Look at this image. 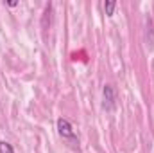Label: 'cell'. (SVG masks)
<instances>
[{"instance_id": "4", "label": "cell", "mask_w": 154, "mask_h": 153, "mask_svg": "<svg viewBox=\"0 0 154 153\" xmlns=\"http://www.w3.org/2000/svg\"><path fill=\"white\" fill-rule=\"evenodd\" d=\"M147 45H154V31H152V20L147 18Z\"/></svg>"}, {"instance_id": "3", "label": "cell", "mask_w": 154, "mask_h": 153, "mask_svg": "<svg viewBox=\"0 0 154 153\" xmlns=\"http://www.w3.org/2000/svg\"><path fill=\"white\" fill-rule=\"evenodd\" d=\"M115 9H116L115 0H106V2H104V15H106V16H113Z\"/></svg>"}, {"instance_id": "1", "label": "cell", "mask_w": 154, "mask_h": 153, "mask_svg": "<svg viewBox=\"0 0 154 153\" xmlns=\"http://www.w3.org/2000/svg\"><path fill=\"white\" fill-rule=\"evenodd\" d=\"M57 133H59L61 139L68 141L74 148H77L79 139H77L75 130H74V126H72V122H70L68 119H65V117H59V119H57Z\"/></svg>"}, {"instance_id": "5", "label": "cell", "mask_w": 154, "mask_h": 153, "mask_svg": "<svg viewBox=\"0 0 154 153\" xmlns=\"http://www.w3.org/2000/svg\"><path fill=\"white\" fill-rule=\"evenodd\" d=\"M0 153H14V148L5 142V141H0Z\"/></svg>"}, {"instance_id": "2", "label": "cell", "mask_w": 154, "mask_h": 153, "mask_svg": "<svg viewBox=\"0 0 154 153\" xmlns=\"http://www.w3.org/2000/svg\"><path fill=\"white\" fill-rule=\"evenodd\" d=\"M102 106L106 112H113L116 108V90L113 85H104L102 88Z\"/></svg>"}, {"instance_id": "6", "label": "cell", "mask_w": 154, "mask_h": 153, "mask_svg": "<svg viewBox=\"0 0 154 153\" xmlns=\"http://www.w3.org/2000/svg\"><path fill=\"white\" fill-rule=\"evenodd\" d=\"M7 5H9V7H16L18 2H16V0H11V2H7Z\"/></svg>"}]
</instances>
